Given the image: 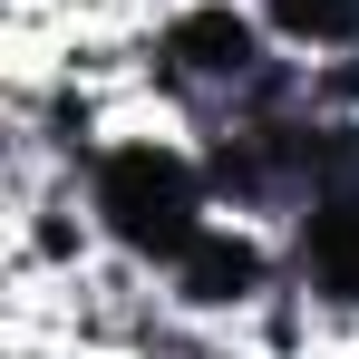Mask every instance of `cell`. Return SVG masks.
<instances>
[{"label": "cell", "mask_w": 359, "mask_h": 359, "mask_svg": "<svg viewBox=\"0 0 359 359\" xmlns=\"http://www.w3.org/2000/svg\"><path fill=\"white\" fill-rule=\"evenodd\" d=\"M0 359H49V340H29V330H10V350Z\"/></svg>", "instance_id": "obj_6"}, {"label": "cell", "mask_w": 359, "mask_h": 359, "mask_svg": "<svg viewBox=\"0 0 359 359\" xmlns=\"http://www.w3.org/2000/svg\"><path fill=\"white\" fill-rule=\"evenodd\" d=\"M88 204H97V224L117 252L136 262H175L184 243L214 224V194H204V165H194V136L165 117H126L107 146H97V165H88Z\"/></svg>", "instance_id": "obj_1"}, {"label": "cell", "mask_w": 359, "mask_h": 359, "mask_svg": "<svg viewBox=\"0 0 359 359\" xmlns=\"http://www.w3.org/2000/svg\"><path fill=\"white\" fill-rule=\"evenodd\" d=\"M107 252L117 243H107V224H97L78 175L39 184L29 204H10V282H88Z\"/></svg>", "instance_id": "obj_3"}, {"label": "cell", "mask_w": 359, "mask_h": 359, "mask_svg": "<svg viewBox=\"0 0 359 359\" xmlns=\"http://www.w3.org/2000/svg\"><path fill=\"white\" fill-rule=\"evenodd\" d=\"M282 272H292V233H282V224L214 214V224L165 262V301H175L184 320H204V330H233V320L272 292Z\"/></svg>", "instance_id": "obj_2"}, {"label": "cell", "mask_w": 359, "mask_h": 359, "mask_svg": "<svg viewBox=\"0 0 359 359\" xmlns=\"http://www.w3.org/2000/svg\"><path fill=\"white\" fill-rule=\"evenodd\" d=\"M282 59H320V49H359V0H252Z\"/></svg>", "instance_id": "obj_4"}, {"label": "cell", "mask_w": 359, "mask_h": 359, "mask_svg": "<svg viewBox=\"0 0 359 359\" xmlns=\"http://www.w3.org/2000/svg\"><path fill=\"white\" fill-rule=\"evenodd\" d=\"M214 359H252V350H243V340H233V330H224V350H214Z\"/></svg>", "instance_id": "obj_7"}, {"label": "cell", "mask_w": 359, "mask_h": 359, "mask_svg": "<svg viewBox=\"0 0 359 359\" xmlns=\"http://www.w3.org/2000/svg\"><path fill=\"white\" fill-rule=\"evenodd\" d=\"M301 107L330 126H359V49H320L301 59Z\"/></svg>", "instance_id": "obj_5"}]
</instances>
